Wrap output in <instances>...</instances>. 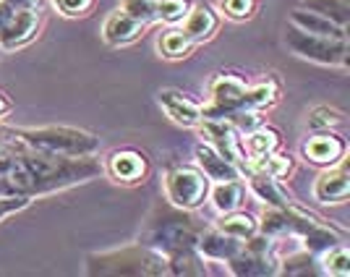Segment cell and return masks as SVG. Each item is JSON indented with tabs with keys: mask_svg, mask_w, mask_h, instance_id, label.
Wrapping results in <instances>:
<instances>
[{
	"mask_svg": "<svg viewBox=\"0 0 350 277\" xmlns=\"http://www.w3.org/2000/svg\"><path fill=\"white\" fill-rule=\"evenodd\" d=\"M31 205V196H24V194H11V196H0V220L11 217L16 212L27 209Z\"/></svg>",
	"mask_w": 350,
	"mask_h": 277,
	"instance_id": "cell-36",
	"label": "cell"
},
{
	"mask_svg": "<svg viewBox=\"0 0 350 277\" xmlns=\"http://www.w3.org/2000/svg\"><path fill=\"white\" fill-rule=\"evenodd\" d=\"M14 8H11V5H8V3H5V0H0V34H3V29H5V27H8V24H11V18H14Z\"/></svg>",
	"mask_w": 350,
	"mask_h": 277,
	"instance_id": "cell-37",
	"label": "cell"
},
{
	"mask_svg": "<svg viewBox=\"0 0 350 277\" xmlns=\"http://www.w3.org/2000/svg\"><path fill=\"white\" fill-rule=\"evenodd\" d=\"M217 228L222 233L238 238V241H246V238H251L254 233H259V222L251 217L248 212H238V209L225 212L222 220L217 222Z\"/></svg>",
	"mask_w": 350,
	"mask_h": 277,
	"instance_id": "cell-26",
	"label": "cell"
},
{
	"mask_svg": "<svg viewBox=\"0 0 350 277\" xmlns=\"http://www.w3.org/2000/svg\"><path fill=\"white\" fill-rule=\"evenodd\" d=\"M11 107H14V105H11L8 100H5V97H3V94H0V118L8 116V113H11Z\"/></svg>",
	"mask_w": 350,
	"mask_h": 277,
	"instance_id": "cell-41",
	"label": "cell"
},
{
	"mask_svg": "<svg viewBox=\"0 0 350 277\" xmlns=\"http://www.w3.org/2000/svg\"><path fill=\"white\" fill-rule=\"evenodd\" d=\"M219 27V16L215 14L212 5L199 3V5H191L186 18H183V31L189 34L193 42H204L209 40Z\"/></svg>",
	"mask_w": 350,
	"mask_h": 277,
	"instance_id": "cell-18",
	"label": "cell"
},
{
	"mask_svg": "<svg viewBox=\"0 0 350 277\" xmlns=\"http://www.w3.org/2000/svg\"><path fill=\"white\" fill-rule=\"evenodd\" d=\"M301 243H304L306 251H311V254H317V256H319V254H324L327 248L342 243V235L337 233L335 228H329L324 220H319V222H314L306 233L301 235Z\"/></svg>",
	"mask_w": 350,
	"mask_h": 277,
	"instance_id": "cell-21",
	"label": "cell"
},
{
	"mask_svg": "<svg viewBox=\"0 0 350 277\" xmlns=\"http://www.w3.org/2000/svg\"><path fill=\"white\" fill-rule=\"evenodd\" d=\"M42 24V11H34V8H21L16 11L11 24L3 29L0 34V47L3 50H18L24 44H29Z\"/></svg>",
	"mask_w": 350,
	"mask_h": 277,
	"instance_id": "cell-9",
	"label": "cell"
},
{
	"mask_svg": "<svg viewBox=\"0 0 350 277\" xmlns=\"http://www.w3.org/2000/svg\"><path fill=\"white\" fill-rule=\"evenodd\" d=\"M14 146H18V142H14V139H3V136H0V155H5V152H11Z\"/></svg>",
	"mask_w": 350,
	"mask_h": 277,
	"instance_id": "cell-40",
	"label": "cell"
},
{
	"mask_svg": "<svg viewBox=\"0 0 350 277\" xmlns=\"http://www.w3.org/2000/svg\"><path fill=\"white\" fill-rule=\"evenodd\" d=\"M100 173H103V162L97 160V155L68 157V155L29 149L24 144L0 155V175H5L18 194L31 199L76 183H87Z\"/></svg>",
	"mask_w": 350,
	"mask_h": 277,
	"instance_id": "cell-1",
	"label": "cell"
},
{
	"mask_svg": "<svg viewBox=\"0 0 350 277\" xmlns=\"http://www.w3.org/2000/svg\"><path fill=\"white\" fill-rule=\"evenodd\" d=\"M285 44L298 58H306L311 63H319V66H348V40H332V37L308 34V31L288 24Z\"/></svg>",
	"mask_w": 350,
	"mask_h": 277,
	"instance_id": "cell-5",
	"label": "cell"
},
{
	"mask_svg": "<svg viewBox=\"0 0 350 277\" xmlns=\"http://www.w3.org/2000/svg\"><path fill=\"white\" fill-rule=\"evenodd\" d=\"M243 246V241H238L233 235L222 233L219 228H204V233L199 235L196 251L204 259H215V262H228L230 256H235Z\"/></svg>",
	"mask_w": 350,
	"mask_h": 277,
	"instance_id": "cell-16",
	"label": "cell"
},
{
	"mask_svg": "<svg viewBox=\"0 0 350 277\" xmlns=\"http://www.w3.org/2000/svg\"><path fill=\"white\" fill-rule=\"evenodd\" d=\"M94 3L97 0H53V5L58 8L63 16H71V18H76V16H87L92 8H94Z\"/></svg>",
	"mask_w": 350,
	"mask_h": 277,
	"instance_id": "cell-35",
	"label": "cell"
},
{
	"mask_svg": "<svg viewBox=\"0 0 350 277\" xmlns=\"http://www.w3.org/2000/svg\"><path fill=\"white\" fill-rule=\"evenodd\" d=\"M280 149V133L269 126H259L254 131L246 133L243 139V152H246L248 160H259L264 155H272Z\"/></svg>",
	"mask_w": 350,
	"mask_h": 277,
	"instance_id": "cell-20",
	"label": "cell"
},
{
	"mask_svg": "<svg viewBox=\"0 0 350 277\" xmlns=\"http://www.w3.org/2000/svg\"><path fill=\"white\" fill-rule=\"evenodd\" d=\"M160 105H162V110L173 118L178 126L193 129V126H199V123H202L204 105H199L196 100H191L189 94H183V92L165 89V92H160Z\"/></svg>",
	"mask_w": 350,
	"mask_h": 277,
	"instance_id": "cell-12",
	"label": "cell"
},
{
	"mask_svg": "<svg viewBox=\"0 0 350 277\" xmlns=\"http://www.w3.org/2000/svg\"><path fill=\"white\" fill-rule=\"evenodd\" d=\"M193 157H196V168L209 178V183H215V181H233V178H241L238 165L230 162V160H225L215 146L196 144Z\"/></svg>",
	"mask_w": 350,
	"mask_h": 277,
	"instance_id": "cell-15",
	"label": "cell"
},
{
	"mask_svg": "<svg viewBox=\"0 0 350 277\" xmlns=\"http://www.w3.org/2000/svg\"><path fill=\"white\" fill-rule=\"evenodd\" d=\"M243 196H246V183H243V178L215 181V183H209V194H206V199L212 202V207L217 209L219 215L238 209V207L243 205Z\"/></svg>",
	"mask_w": 350,
	"mask_h": 277,
	"instance_id": "cell-19",
	"label": "cell"
},
{
	"mask_svg": "<svg viewBox=\"0 0 350 277\" xmlns=\"http://www.w3.org/2000/svg\"><path fill=\"white\" fill-rule=\"evenodd\" d=\"M278 256H275V238L254 233L243 241L241 251L228 259V269L238 277H269L278 275Z\"/></svg>",
	"mask_w": 350,
	"mask_h": 277,
	"instance_id": "cell-6",
	"label": "cell"
},
{
	"mask_svg": "<svg viewBox=\"0 0 350 277\" xmlns=\"http://www.w3.org/2000/svg\"><path fill=\"white\" fill-rule=\"evenodd\" d=\"M291 24L298 29L308 31V34H319V37H332V40H348V29L332 24L329 18H324L317 11H308V8H293L291 11Z\"/></svg>",
	"mask_w": 350,
	"mask_h": 277,
	"instance_id": "cell-17",
	"label": "cell"
},
{
	"mask_svg": "<svg viewBox=\"0 0 350 277\" xmlns=\"http://www.w3.org/2000/svg\"><path fill=\"white\" fill-rule=\"evenodd\" d=\"M14 11H21V8H34V11H42V0H5Z\"/></svg>",
	"mask_w": 350,
	"mask_h": 277,
	"instance_id": "cell-38",
	"label": "cell"
},
{
	"mask_svg": "<svg viewBox=\"0 0 350 277\" xmlns=\"http://www.w3.org/2000/svg\"><path fill=\"white\" fill-rule=\"evenodd\" d=\"M202 133L206 136V144L215 146L225 160H230L238 165V170L243 168V162L248 160L243 152V139L235 131L233 123H228L225 118H202Z\"/></svg>",
	"mask_w": 350,
	"mask_h": 277,
	"instance_id": "cell-8",
	"label": "cell"
},
{
	"mask_svg": "<svg viewBox=\"0 0 350 277\" xmlns=\"http://www.w3.org/2000/svg\"><path fill=\"white\" fill-rule=\"evenodd\" d=\"M321 264V275H332V277H348L350 275V254L345 243H337V246L327 248L324 254H319Z\"/></svg>",
	"mask_w": 350,
	"mask_h": 277,
	"instance_id": "cell-28",
	"label": "cell"
},
{
	"mask_svg": "<svg viewBox=\"0 0 350 277\" xmlns=\"http://www.w3.org/2000/svg\"><path fill=\"white\" fill-rule=\"evenodd\" d=\"M193 44L196 42H193L183 29H178V27H170V29H165L160 37H157V50H160V55L170 60L186 58L191 50H193Z\"/></svg>",
	"mask_w": 350,
	"mask_h": 277,
	"instance_id": "cell-22",
	"label": "cell"
},
{
	"mask_svg": "<svg viewBox=\"0 0 350 277\" xmlns=\"http://www.w3.org/2000/svg\"><path fill=\"white\" fill-rule=\"evenodd\" d=\"M87 275L160 277V275H170V269H167V256L165 254L144 246V243H133V246L92 254L87 259Z\"/></svg>",
	"mask_w": 350,
	"mask_h": 277,
	"instance_id": "cell-4",
	"label": "cell"
},
{
	"mask_svg": "<svg viewBox=\"0 0 350 277\" xmlns=\"http://www.w3.org/2000/svg\"><path fill=\"white\" fill-rule=\"evenodd\" d=\"M105 170L113 175L118 183H136L146 175V157L136 149H116L107 157Z\"/></svg>",
	"mask_w": 350,
	"mask_h": 277,
	"instance_id": "cell-14",
	"label": "cell"
},
{
	"mask_svg": "<svg viewBox=\"0 0 350 277\" xmlns=\"http://www.w3.org/2000/svg\"><path fill=\"white\" fill-rule=\"evenodd\" d=\"M191 3L189 0H157V21H165V24H180L186 14H189Z\"/></svg>",
	"mask_w": 350,
	"mask_h": 277,
	"instance_id": "cell-31",
	"label": "cell"
},
{
	"mask_svg": "<svg viewBox=\"0 0 350 277\" xmlns=\"http://www.w3.org/2000/svg\"><path fill=\"white\" fill-rule=\"evenodd\" d=\"M162 183H165V199L178 209H189V212L204 205L206 194H209V178L199 168H191V165L170 168Z\"/></svg>",
	"mask_w": 350,
	"mask_h": 277,
	"instance_id": "cell-7",
	"label": "cell"
},
{
	"mask_svg": "<svg viewBox=\"0 0 350 277\" xmlns=\"http://www.w3.org/2000/svg\"><path fill=\"white\" fill-rule=\"evenodd\" d=\"M11 194H18V191L14 189V183L5 175H0V196H11Z\"/></svg>",
	"mask_w": 350,
	"mask_h": 277,
	"instance_id": "cell-39",
	"label": "cell"
},
{
	"mask_svg": "<svg viewBox=\"0 0 350 277\" xmlns=\"http://www.w3.org/2000/svg\"><path fill=\"white\" fill-rule=\"evenodd\" d=\"M304 8L308 11H317L324 18H329L332 24L348 29V21H350V0H306Z\"/></svg>",
	"mask_w": 350,
	"mask_h": 277,
	"instance_id": "cell-27",
	"label": "cell"
},
{
	"mask_svg": "<svg viewBox=\"0 0 350 277\" xmlns=\"http://www.w3.org/2000/svg\"><path fill=\"white\" fill-rule=\"evenodd\" d=\"M280 97V84L275 79H267V81H259V84H251L243 92V100H241V107H251V110H264L269 105H275Z\"/></svg>",
	"mask_w": 350,
	"mask_h": 277,
	"instance_id": "cell-24",
	"label": "cell"
},
{
	"mask_svg": "<svg viewBox=\"0 0 350 277\" xmlns=\"http://www.w3.org/2000/svg\"><path fill=\"white\" fill-rule=\"evenodd\" d=\"M342 120V113H337V110H329V107H317L311 118H308V126L314 129V131H327V129H332Z\"/></svg>",
	"mask_w": 350,
	"mask_h": 277,
	"instance_id": "cell-34",
	"label": "cell"
},
{
	"mask_svg": "<svg viewBox=\"0 0 350 277\" xmlns=\"http://www.w3.org/2000/svg\"><path fill=\"white\" fill-rule=\"evenodd\" d=\"M278 275H321L319 256L306 248L288 254L282 262H278Z\"/></svg>",
	"mask_w": 350,
	"mask_h": 277,
	"instance_id": "cell-23",
	"label": "cell"
},
{
	"mask_svg": "<svg viewBox=\"0 0 350 277\" xmlns=\"http://www.w3.org/2000/svg\"><path fill=\"white\" fill-rule=\"evenodd\" d=\"M350 196V175L345 165H329L314 183V199L319 205H340Z\"/></svg>",
	"mask_w": 350,
	"mask_h": 277,
	"instance_id": "cell-10",
	"label": "cell"
},
{
	"mask_svg": "<svg viewBox=\"0 0 350 277\" xmlns=\"http://www.w3.org/2000/svg\"><path fill=\"white\" fill-rule=\"evenodd\" d=\"M251 168H256V170H262V173L272 175V178H285V175L293 170V160L288 155H278V152H272V155H264L259 160H246ZM243 162V165H246Z\"/></svg>",
	"mask_w": 350,
	"mask_h": 277,
	"instance_id": "cell-29",
	"label": "cell"
},
{
	"mask_svg": "<svg viewBox=\"0 0 350 277\" xmlns=\"http://www.w3.org/2000/svg\"><path fill=\"white\" fill-rule=\"evenodd\" d=\"M0 55H3V47H0Z\"/></svg>",
	"mask_w": 350,
	"mask_h": 277,
	"instance_id": "cell-42",
	"label": "cell"
},
{
	"mask_svg": "<svg viewBox=\"0 0 350 277\" xmlns=\"http://www.w3.org/2000/svg\"><path fill=\"white\" fill-rule=\"evenodd\" d=\"M167 269H170V275H183V277L206 275L204 256H202L196 248H186V251L170 254V256H167Z\"/></svg>",
	"mask_w": 350,
	"mask_h": 277,
	"instance_id": "cell-25",
	"label": "cell"
},
{
	"mask_svg": "<svg viewBox=\"0 0 350 277\" xmlns=\"http://www.w3.org/2000/svg\"><path fill=\"white\" fill-rule=\"evenodd\" d=\"M120 8L129 16H133L136 21H142L144 27L157 21V0H123Z\"/></svg>",
	"mask_w": 350,
	"mask_h": 277,
	"instance_id": "cell-32",
	"label": "cell"
},
{
	"mask_svg": "<svg viewBox=\"0 0 350 277\" xmlns=\"http://www.w3.org/2000/svg\"><path fill=\"white\" fill-rule=\"evenodd\" d=\"M142 31H144V24H142V21H136V18L126 14L123 8H118V11H113V14L105 18L103 40H105V44H110V47H126V44L136 42V40L142 37Z\"/></svg>",
	"mask_w": 350,
	"mask_h": 277,
	"instance_id": "cell-13",
	"label": "cell"
},
{
	"mask_svg": "<svg viewBox=\"0 0 350 277\" xmlns=\"http://www.w3.org/2000/svg\"><path fill=\"white\" fill-rule=\"evenodd\" d=\"M256 0H219V11L233 18V21H246L254 16Z\"/></svg>",
	"mask_w": 350,
	"mask_h": 277,
	"instance_id": "cell-33",
	"label": "cell"
},
{
	"mask_svg": "<svg viewBox=\"0 0 350 277\" xmlns=\"http://www.w3.org/2000/svg\"><path fill=\"white\" fill-rule=\"evenodd\" d=\"M225 120L228 123H233L235 131L241 133V136H246L248 131H254V129H259L262 126V116H259V110H251V107H235L230 113H225Z\"/></svg>",
	"mask_w": 350,
	"mask_h": 277,
	"instance_id": "cell-30",
	"label": "cell"
},
{
	"mask_svg": "<svg viewBox=\"0 0 350 277\" xmlns=\"http://www.w3.org/2000/svg\"><path fill=\"white\" fill-rule=\"evenodd\" d=\"M3 139H14L18 144L40 149V152H53V155H68V157H84V155H97L103 149L100 136L81 129H68V126H44V129H0Z\"/></svg>",
	"mask_w": 350,
	"mask_h": 277,
	"instance_id": "cell-3",
	"label": "cell"
},
{
	"mask_svg": "<svg viewBox=\"0 0 350 277\" xmlns=\"http://www.w3.org/2000/svg\"><path fill=\"white\" fill-rule=\"evenodd\" d=\"M345 149H348V146H345V139H342V136L321 131V133H317V136H311L306 144H304V157H306L308 162H314V165L329 168V165L342 162Z\"/></svg>",
	"mask_w": 350,
	"mask_h": 277,
	"instance_id": "cell-11",
	"label": "cell"
},
{
	"mask_svg": "<svg viewBox=\"0 0 350 277\" xmlns=\"http://www.w3.org/2000/svg\"><path fill=\"white\" fill-rule=\"evenodd\" d=\"M204 233V222L196 220L189 209H178L170 202L152 209V215L146 217V225L139 243L160 251L165 256L186 251V248H196L199 235Z\"/></svg>",
	"mask_w": 350,
	"mask_h": 277,
	"instance_id": "cell-2",
	"label": "cell"
}]
</instances>
